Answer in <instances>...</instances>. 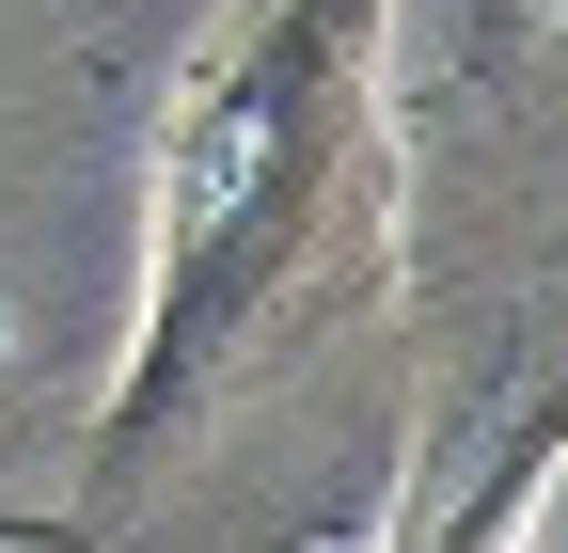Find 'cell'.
<instances>
[{
  "mask_svg": "<svg viewBox=\"0 0 568 553\" xmlns=\"http://www.w3.org/2000/svg\"><path fill=\"white\" fill-rule=\"evenodd\" d=\"M0 537H48V522H17V506H0Z\"/></svg>",
  "mask_w": 568,
  "mask_h": 553,
  "instance_id": "2",
  "label": "cell"
},
{
  "mask_svg": "<svg viewBox=\"0 0 568 553\" xmlns=\"http://www.w3.org/2000/svg\"><path fill=\"white\" fill-rule=\"evenodd\" d=\"M395 0H222L142 159V332L95 491L126 506L253 364L395 301Z\"/></svg>",
  "mask_w": 568,
  "mask_h": 553,
  "instance_id": "1",
  "label": "cell"
}]
</instances>
